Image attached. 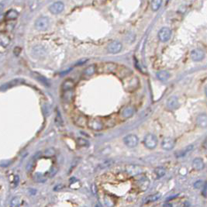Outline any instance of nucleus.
I'll list each match as a JSON object with an SVG mask.
<instances>
[{
  "label": "nucleus",
  "mask_w": 207,
  "mask_h": 207,
  "mask_svg": "<svg viewBox=\"0 0 207 207\" xmlns=\"http://www.w3.org/2000/svg\"><path fill=\"white\" fill-rule=\"evenodd\" d=\"M144 144L148 149H154L157 145V138L155 135L148 134L144 139Z\"/></svg>",
  "instance_id": "nucleus-1"
},
{
  "label": "nucleus",
  "mask_w": 207,
  "mask_h": 207,
  "mask_svg": "<svg viewBox=\"0 0 207 207\" xmlns=\"http://www.w3.org/2000/svg\"><path fill=\"white\" fill-rule=\"evenodd\" d=\"M49 27V19L47 17H40L35 22V28L39 31H44Z\"/></svg>",
  "instance_id": "nucleus-2"
},
{
  "label": "nucleus",
  "mask_w": 207,
  "mask_h": 207,
  "mask_svg": "<svg viewBox=\"0 0 207 207\" xmlns=\"http://www.w3.org/2000/svg\"><path fill=\"white\" fill-rule=\"evenodd\" d=\"M171 36V30L168 27H163L158 32V38L162 42H167Z\"/></svg>",
  "instance_id": "nucleus-3"
},
{
  "label": "nucleus",
  "mask_w": 207,
  "mask_h": 207,
  "mask_svg": "<svg viewBox=\"0 0 207 207\" xmlns=\"http://www.w3.org/2000/svg\"><path fill=\"white\" fill-rule=\"evenodd\" d=\"M125 144L128 147V148H135L137 147L139 142V139L134 134H129L126 136L123 139Z\"/></svg>",
  "instance_id": "nucleus-4"
},
{
  "label": "nucleus",
  "mask_w": 207,
  "mask_h": 207,
  "mask_svg": "<svg viewBox=\"0 0 207 207\" xmlns=\"http://www.w3.org/2000/svg\"><path fill=\"white\" fill-rule=\"evenodd\" d=\"M122 44L118 41H113L108 45L107 50L110 54H117L122 50Z\"/></svg>",
  "instance_id": "nucleus-5"
},
{
  "label": "nucleus",
  "mask_w": 207,
  "mask_h": 207,
  "mask_svg": "<svg viewBox=\"0 0 207 207\" xmlns=\"http://www.w3.org/2000/svg\"><path fill=\"white\" fill-rule=\"evenodd\" d=\"M88 126L89 128L94 131H101L103 128V123L101 120L98 119H92L88 120Z\"/></svg>",
  "instance_id": "nucleus-6"
},
{
  "label": "nucleus",
  "mask_w": 207,
  "mask_h": 207,
  "mask_svg": "<svg viewBox=\"0 0 207 207\" xmlns=\"http://www.w3.org/2000/svg\"><path fill=\"white\" fill-rule=\"evenodd\" d=\"M174 145H175V141L173 140L172 138L165 137L161 142V147L166 151H170V150L173 149Z\"/></svg>",
  "instance_id": "nucleus-7"
},
{
  "label": "nucleus",
  "mask_w": 207,
  "mask_h": 207,
  "mask_svg": "<svg viewBox=\"0 0 207 207\" xmlns=\"http://www.w3.org/2000/svg\"><path fill=\"white\" fill-rule=\"evenodd\" d=\"M65 6L62 2H56L52 4L49 10L52 14H59L64 10Z\"/></svg>",
  "instance_id": "nucleus-8"
},
{
  "label": "nucleus",
  "mask_w": 207,
  "mask_h": 207,
  "mask_svg": "<svg viewBox=\"0 0 207 207\" xmlns=\"http://www.w3.org/2000/svg\"><path fill=\"white\" fill-rule=\"evenodd\" d=\"M205 57V53L200 49H195L191 52V58L194 62H200Z\"/></svg>",
  "instance_id": "nucleus-9"
},
{
  "label": "nucleus",
  "mask_w": 207,
  "mask_h": 207,
  "mask_svg": "<svg viewBox=\"0 0 207 207\" xmlns=\"http://www.w3.org/2000/svg\"><path fill=\"white\" fill-rule=\"evenodd\" d=\"M196 124L200 128H206L207 127V114L202 113L196 118Z\"/></svg>",
  "instance_id": "nucleus-10"
},
{
  "label": "nucleus",
  "mask_w": 207,
  "mask_h": 207,
  "mask_svg": "<svg viewBox=\"0 0 207 207\" xmlns=\"http://www.w3.org/2000/svg\"><path fill=\"white\" fill-rule=\"evenodd\" d=\"M135 108L131 106V105H128V106H126V107L123 108L122 110H121V116L123 117V118H130V117L132 116L135 113Z\"/></svg>",
  "instance_id": "nucleus-11"
},
{
  "label": "nucleus",
  "mask_w": 207,
  "mask_h": 207,
  "mask_svg": "<svg viewBox=\"0 0 207 207\" xmlns=\"http://www.w3.org/2000/svg\"><path fill=\"white\" fill-rule=\"evenodd\" d=\"M167 107L169 109H175L178 107L179 103H178V98L176 96H171L167 100Z\"/></svg>",
  "instance_id": "nucleus-12"
},
{
  "label": "nucleus",
  "mask_w": 207,
  "mask_h": 207,
  "mask_svg": "<svg viewBox=\"0 0 207 207\" xmlns=\"http://www.w3.org/2000/svg\"><path fill=\"white\" fill-rule=\"evenodd\" d=\"M192 167L196 171H201L205 167V164L203 161L200 157H196L192 161Z\"/></svg>",
  "instance_id": "nucleus-13"
},
{
  "label": "nucleus",
  "mask_w": 207,
  "mask_h": 207,
  "mask_svg": "<svg viewBox=\"0 0 207 207\" xmlns=\"http://www.w3.org/2000/svg\"><path fill=\"white\" fill-rule=\"evenodd\" d=\"M126 171L131 176L138 175V174H140L142 172L141 169L138 167V166H135V165H127Z\"/></svg>",
  "instance_id": "nucleus-14"
},
{
  "label": "nucleus",
  "mask_w": 207,
  "mask_h": 207,
  "mask_svg": "<svg viewBox=\"0 0 207 207\" xmlns=\"http://www.w3.org/2000/svg\"><path fill=\"white\" fill-rule=\"evenodd\" d=\"M88 121L87 120L86 117L83 115L79 116L76 119V120H75V123L79 127H85L88 125Z\"/></svg>",
  "instance_id": "nucleus-15"
},
{
  "label": "nucleus",
  "mask_w": 207,
  "mask_h": 207,
  "mask_svg": "<svg viewBox=\"0 0 207 207\" xmlns=\"http://www.w3.org/2000/svg\"><path fill=\"white\" fill-rule=\"evenodd\" d=\"M192 149H193V146L192 145L188 146L187 148H184L183 150H181V151H178V152H176V153H175V156H176L177 157H184V156H185L186 154H188L189 152L192 151Z\"/></svg>",
  "instance_id": "nucleus-16"
},
{
  "label": "nucleus",
  "mask_w": 207,
  "mask_h": 207,
  "mask_svg": "<svg viewBox=\"0 0 207 207\" xmlns=\"http://www.w3.org/2000/svg\"><path fill=\"white\" fill-rule=\"evenodd\" d=\"M74 86H75V82H74L71 79H67V80L65 81L63 84H62V89H63V91H67L73 89Z\"/></svg>",
  "instance_id": "nucleus-17"
},
{
  "label": "nucleus",
  "mask_w": 207,
  "mask_h": 207,
  "mask_svg": "<svg viewBox=\"0 0 207 207\" xmlns=\"http://www.w3.org/2000/svg\"><path fill=\"white\" fill-rule=\"evenodd\" d=\"M73 96H74V93H73L72 89L71 90L64 91L63 96H62V99L66 102H71L73 99Z\"/></svg>",
  "instance_id": "nucleus-18"
},
{
  "label": "nucleus",
  "mask_w": 207,
  "mask_h": 207,
  "mask_svg": "<svg viewBox=\"0 0 207 207\" xmlns=\"http://www.w3.org/2000/svg\"><path fill=\"white\" fill-rule=\"evenodd\" d=\"M19 13L18 12L15 10H10L6 13V19L7 20H13L18 17Z\"/></svg>",
  "instance_id": "nucleus-19"
},
{
  "label": "nucleus",
  "mask_w": 207,
  "mask_h": 207,
  "mask_svg": "<svg viewBox=\"0 0 207 207\" xmlns=\"http://www.w3.org/2000/svg\"><path fill=\"white\" fill-rule=\"evenodd\" d=\"M161 194L160 193H156L153 194V195H151L148 197H147L144 200V203H152V202H155L157 200H158L161 198Z\"/></svg>",
  "instance_id": "nucleus-20"
},
{
  "label": "nucleus",
  "mask_w": 207,
  "mask_h": 207,
  "mask_svg": "<svg viewBox=\"0 0 207 207\" xmlns=\"http://www.w3.org/2000/svg\"><path fill=\"white\" fill-rule=\"evenodd\" d=\"M157 79L161 81H166L169 79L170 75L167 71H160L157 73Z\"/></svg>",
  "instance_id": "nucleus-21"
},
{
  "label": "nucleus",
  "mask_w": 207,
  "mask_h": 207,
  "mask_svg": "<svg viewBox=\"0 0 207 207\" xmlns=\"http://www.w3.org/2000/svg\"><path fill=\"white\" fill-rule=\"evenodd\" d=\"M10 37L8 36H6V35L2 33L1 36H0V44H1V45H2V47H7L8 45L10 44Z\"/></svg>",
  "instance_id": "nucleus-22"
},
{
  "label": "nucleus",
  "mask_w": 207,
  "mask_h": 207,
  "mask_svg": "<svg viewBox=\"0 0 207 207\" xmlns=\"http://www.w3.org/2000/svg\"><path fill=\"white\" fill-rule=\"evenodd\" d=\"M96 67L95 65H89L84 70V75H86V76H91L96 72Z\"/></svg>",
  "instance_id": "nucleus-23"
},
{
  "label": "nucleus",
  "mask_w": 207,
  "mask_h": 207,
  "mask_svg": "<svg viewBox=\"0 0 207 207\" xmlns=\"http://www.w3.org/2000/svg\"><path fill=\"white\" fill-rule=\"evenodd\" d=\"M19 82H20V80H19V79H15V80H13V81H11V82H10L6 83V85H2V90H4V89H8V88H12V87H13V86H15V85H16L19 84Z\"/></svg>",
  "instance_id": "nucleus-24"
},
{
  "label": "nucleus",
  "mask_w": 207,
  "mask_h": 207,
  "mask_svg": "<svg viewBox=\"0 0 207 207\" xmlns=\"http://www.w3.org/2000/svg\"><path fill=\"white\" fill-rule=\"evenodd\" d=\"M33 75L36 80H38L39 82H40L42 84L45 85H47V86L49 85V84H48L49 82H48L47 80L44 76H42V75H40V74H37V73H35V72L33 73Z\"/></svg>",
  "instance_id": "nucleus-25"
},
{
  "label": "nucleus",
  "mask_w": 207,
  "mask_h": 207,
  "mask_svg": "<svg viewBox=\"0 0 207 207\" xmlns=\"http://www.w3.org/2000/svg\"><path fill=\"white\" fill-rule=\"evenodd\" d=\"M162 3V0H152L151 9L154 11H157L160 9Z\"/></svg>",
  "instance_id": "nucleus-26"
},
{
  "label": "nucleus",
  "mask_w": 207,
  "mask_h": 207,
  "mask_svg": "<svg viewBox=\"0 0 207 207\" xmlns=\"http://www.w3.org/2000/svg\"><path fill=\"white\" fill-rule=\"evenodd\" d=\"M154 172H155L157 178H161V177L165 176L166 171H165V169L163 167H157L154 170Z\"/></svg>",
  "instance_id": "nucleus-27"
},
{
  "label": "nucleus",
  "mask_w": 207,
  "mask_h": 207,
  "mask_svg": "<svg viewBox=\"0 0 207 207\" xmlns=\"http://www.w3.org/2000/svg\"><path fill=\"white\" fill-rule=\"evenodd\" d=\"M44 156L45 157H52L55 154V150L54 148H49V149L45 150L44 151Z\"/></svg>",
  "instance_id": "nucleus-28"
},
{
  "label": "nucleus",
  "mask_w": 207,
  "mask_h": 207,
  "mask_svg": "<svg viewBox=\"0 0 207 207\" xmlns=\"http://www.w3.org/2000/svg\"><path fill=\"white\" fill-rule=\"evenodd\" d=\"M77 144L79 146H82V147H86V146H88L89 143H88V140L84 139V138L79 137L77 139Z\"/></svg>",
  "instance_id": "nucleus-29"
},
{
  "label": "nucleus",
  "mask_w": 207,
  "mask_h": 207,
  "mask_svg": "<svg viewBox=\"0 0 207 207\" xmlns=\"http://www.w3.org/2000/svg\"><path fill=\"white\" fill-rule=\"evenodd\" d=\"M20 204V198L19 197H14L13 198V200H11V203H10V206L13 207H16L19 206Z\"/></svg>",
  "instance_id": "nucleus-30"
},
{
  "label": "nucleus",
  "mask_w": 207,
  "mask_h": 207,
  "mask_svg": "<svg viewBox=\"0 0 207 207\" xmlns=\"http://www.w3.org/2000/svg\"><path fill=\"white\" fill-rule=\"evenodd\" d=\"M34 165H35L34 159L30 160V161H29V163L27 164V171H32V170H33V168H34Z\"/></svg>",
  "instance_id": "nucleus-31"
},
{
  "label": "nucleus",
  "mask_w": 207,
  "mask_h": 207,
  "mask_svg": "<svg viewBox=\"0 0 207 207\" xmlns=\"http://www.w3.org/2000/svg\"><path fill=\"white\" fill-rule=\"evenodd\" d=\"M55 123L56 124H58V126H62V124L63 123L62 117H61V116H60L59 114H58V116L55 118Z\"/></svg>",
  "instance_id": "nucleus-32"
},
{
  "label": "nucleus",
  "mask_w": 207,
  "mask_h": 207,
  "mask_svg": "<svg viewBox=\"0 0 207 207\" xmlns=\"http://www.w3.org/2000/svg\"><path fill=\"white\" fill-rule=\"evenodd\" d=\"M203 185V181H197V182L194 184V187L196 188H200Z\"/></svg>",
  "instance_id": "nucleus-33"
},
{
  "label": "nucleus",
  "mask_w": 207,
  "mask_h": 207,
  "mask_svg": "<svg viewBox=\"0 0 207 207\" xmlns=\"http://www.w3.org/2000/svg\"><path fill=\"white\" fill-rule=\"evenodd\" d=\"M20 51H21V48L19 47H15V49H14L13 50L14 54H15L16 56H19V54H20Z\"/></svg>",
  "instance_id": "nucleus-34"
},
{
  "label": "nucleus",
  "mask_w": 207,
  "mask_h": 207,
  "mask_svg": "<svg viewBox=\"0 0 207 207\" xmlns=\"http://www.w3.org/2000/svg\"><path fill=\"white\" fill-rule=\"evenodd\" d=\"M56 172H57V168H52L51 170H50V173L49 172V174H50V176H53Z\"/></svg>",
  "instance_id": "nucleus-35"
},
{
  "label": "nucleus",
  "mask_w": 207,
  "mask_h": 207,
  "mask_svg": "<svg viewBox=\"0 0 207 207\" xmlns=\"http://www.w3.org/2000/svg\"><path fill=\"white\" fill-rule=\"evenodd\" d=\"M111 162H112L111 161H106V162H105V163L102 164V166L101 168H105L108 167V166H109V165H111V164H109V163H111Z\"/></svg>",
  "instance_id": "nucleus-36"
},
{
  "label": "nucleus",
  "mask_w": 207,
  "mask_h": 207,
  "mask_svg": "<svg viewBox=\"0 0 207 207\" xmlns=\"http://www.w3.org/2000/svg\"><path fill=\"white\" fill-rule=\"evenodd\" d=\"M88 61V59H83V60H82V61H80L79 62H78V63L76 64V65H82V64H85V62Z\"/></svg>",
  "instance_id": "nucleus-37"
},
{
  "label": "nucleus",
  "mask_w": 207,
  "mask_h": 207,
  "mask_svg": "<svg viewBox=\"0 0 207 207\" xmlns=\"http://www.w3.org/2000/svg\"><path fill=\"white\" fill-rule=\"evenodd\" d=\"M205 92H206V96H207V85L206 86V88H205Z\"/></svg>",
  "instance_id": "nucleus-38"
},
{
  "label": "nucleus",
  "mask_w": 207,
  "mask_h": 207,
  "mask_svg": "<svg viewBox=\"0 0 207 207\" xmlns=\"http://www.w3.org/2000/svg\"><path fill=\"white\" fill-rule=\"evenodd\" d=\"M168 1H169V0H168Z\"/></svg>",
  "instance_id": "nucleus-39"
}]
</instances>
